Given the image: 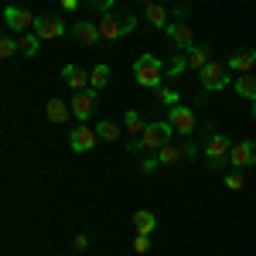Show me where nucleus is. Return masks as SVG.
Returning <instances> with one entry per match:
<instances>
[{
    "label": "nucleus",
    "mask_w": 256,
    "mask_h": 256,
    "mask_svg": "<svg viewBox=\"0 0 256 256\" xmlns=\"http://www.w3.org/2000/svg\"><path fill=\"white\" fill-rule=\"evenodd\" d=\"M44 116L52 120V123H68V116H72V106H68L65 99H48Z\"/></svg>",
    "instance_id": "dca6fc26"
},
{
    "label": "nucleus",
    "mask_w": 256,
    "mask_h": 256,
    "mask_svg": "<svg viewBox=\"0 0 256 256\" xmlns=\"http://www.w3.org/2000/svg\"><path fill=\"white\" fill-rule=\"evenodd\" d=\"M72 246H76V250H86V246H89V239H86V236H76V239H72Z\"/></svg>",
    "instance_id": "2f4dec72"
},
{
    "label": "nucleus",
    "mask_w": 256,
    "mask_h": 256,
    "mask_svg": "<svg viewBox=\"0 0 256 256\" xmlns=\"http://www.w3.org/2000/svg\"><path fill=\"white\" fill-rule=\"evenodd\" d=\"M86 4H89V7H92V10H99V14H110V10H113V4H116V0H86Z\"/></svg>",
    "instance_id": "cd10ccee"
},
{
    "label": "nucleus",
    "mask_w": 256,
    "mask_h": 256,
    "mask_svg": "<svg viewBox=\"0 0 256 256\" xmlns=\"http://www.w3.org/2000/svg\"><path fill=\"white\" fill-rule=\"evenodd\" d=\"M96 126H86V123H79L72 134H68V147L76 150V154H86V150H92L96 147Z\"/></svg>",
    "instance_id": "6e6552de"
},
{
    "label": "nucleus",
    "mask_w": 256,
    "mask_h": 256,
    "mask_svg": "<svg viewBox=\"0 0 256 256\" xmlns=\"http://www.w3.org/2000/svg\"><path fill=\"white\" fill-rule=\"evenodd\" d=\"M198 82H202V89L205 92H218V89H226L232 76H229V65H222V62H208L202 72H198Z\"/></svg>",
    "instance_id": "f03ea898"
},
{
    "label": "nucleus",
    "mask_w": 256,
    "mask_h": 256,
    "mask_svg": "<svg viewBox=\"0 0 256 256\" xmlns=\"http://www.w3.org/2000/svg\"><path fill=\"white\" fill-rule=\"evenodd\" d=\"M242 184H246L242 174H229V178H226V188H229V192H242Z\"/></svg>",
    "instance_id": "7c9ffc66"
},
{
    "label": "nucleus",
    "mask_w": 256,
    "mask_h": 256,
    "mask_svg": "<svg viewBox=\"0 0 256 256\" xmlns=\"http://www.w3.org/2000/svg\"><path fill=\"white\" fill-rule=\"evenodd\" d=\"M158 99H160V106H168V110H174L178 102H181V96H178L174 89H168V86H160V89H158Z\"/></svg>",
    "instance_id": "a878e982"
},
{
    "label": "nucleus",
    "mask_w": 256,
    "mask_h": 256,
    "mask_svg": "<svg viewBox=\"0 0 256 256\" xmlns=\"http://www.w3.org/2000/svg\"><path fill=\"white\" fill-rule=\"evenodd\" d=\"M79 7V0H62V10H76Z\"/></svg>",
    "instance_id": "473e14b6"
},
{
    "label": "nucleus",
    "mask_w": 256,
    "mask_h": 256,
    "mask_svg": "<svg viewBox=\"0 0 256 256\" xmlns=\"http://www.w3.org/2000/svg\"><path fill=\"white\" fill-rule=\"evenodd\" d=\"M96 134H99L102 140H116V137H120V126H116V123H110V120H102V123L96 126Z\"/></svg>",
    "instance_id": "bb28decb"
},
{
    "label": "nucleus",
    "mask_w": 256,
    "mask_h": 256,
    "mask_svg": "<svg viewBox=\"0 0 256 256\" xmlns=\"http://www.w3.org/2000/svg\"><path fill=\"white\" fill-rule=\"evenodd\" d=\"M229 154H232V140L226 137V134H212L208 147H205V158H208V164H212V171H218V168L229 160Z\"/></svg>",
    "instance_id": "20e7f679"
},
{
    "label": "nucleus",
    "mask_w": 256,
    "mask_h": 256,
    "mask_svg": "<svg viewBox=\"0 0 256 256\" xmlns=\"http://www.w3.org/2000/svg\"><path fill=\"white\" fill-rule=\"evenodd\" d=\"M134 76H137V82L144 89H160L164 79H168V68H164V62L158 55H140L134 62Z\"/></svg>",
    "instance_id": "f257e3e1"
},
{
    "label": "nucleus",
    "mask_w": 256,
    "mask_h": 256,
    "mask_svg": "<svg viewBox=\"0 0 256 256\" xmlns=\"http://www.w3.org/2000/svg\"><path fill=\"white\" fill-rule=\"evenodd\" d=\"M62 79H65V86H72V89L79 92L82 86L89 82V72H82L79 65H65V68H62Z\"/></svg>",
    "instance_id": "f3484780"
},
{
    "label": "nucleus",
    "mask_w": 256,
    "mask_h": 256,
    "mask_svg": "<svg viewBox=\"0 0 256 256\" xmlns=\"http://www.w3.org/2000/svg\"><path fill=\"white\" fill-rule=\"evenodd\" d=\"M229 164L232 168H253L256 164V140H239V144H232Z\"/></svg>",
    "instance_id": "9d476101"
},
{
    "label": "nucleus",
    "mask_w": 256,
    "mask_h": 256,
    "mask_svg": "<svg viewBox=\"0 0 256 256\" xmlns=\"http://www.w3.org/2000/svg\"><path fill=\"white\" fill-rule=\"evenodd\" d=\"M184 55H188V68H192V72H202V68H205V65H208V48H205V44H195V48H192V52H184Z\"/></svg>",
    "instance_id": "a211bd4d"
},
{
    "label": "nucleus",
    "mask_w": 256,
    "mask_h": 256,
    "mask_svg": "<svg viewBox=\"0 0 256 256\" xmlns=\"http://www.w3.org/2000/svg\"><path fill=\"white\" fill-rule=\"evenodd\" d=\"M229 65V72H239V76H246V72H253L256 65V48H239L232 58L226 62Z\"/></svg>",
    "instance_id": "4468645a"
},
{
    "label": "nucleus",
    "mask_w": 256,
    "mask_h": 256,
    "mask_svg": "<svg viewBox=\"0 0 256 256\" xmlns=\"http://www.w3.org/2000/svg\"><path fill=\"white\" fill-rule=\"evenodd\" d=\"M168 120H171V126H174V134H181V137H192L195 134V110H188V106H181L178 102L174 110H168Z\"/></svg>",
    "instance_id": "39448f33"
},
{
    "label": "nucleus",
    "mask_w": 256,
    "mask_h": 256,
    "mask_svg": "<svg viewBox=\"0 0 256 256\" xmlns=\"http://www.w3.org/2000/svg\"><path fill=\"white\" fill-rule=\"evenodd\" d=\"M171 134H174V126H171V120H154V123H147V130H144V150H160L164 144H171Z\"/></svg>",
    "instance_id": "7ed1b4c3"
},
{
    "label": "nucleus",
    "mask_w": 256,
    "mask_h": 256,
    "mask_svg": "<svg viewBox=\"0 0 256 256\" xmlns=\"http://www.w3.org/2000/svg\"><path fill=\"white\" fill-rule=\"evenodd\" d=\"M4 20H7L10 31H20V34H28V31L38 24V18H34L31 10H24V7H7V10H4Z\"/></svg>",
    "instance_id": "0eeeda50"
},
{
    "label": "nucleus",
    "mask_w": 256,
    "mask_h": 256,
    "mask_svg": "<svg viewBox=\"0 0 256 256\" xmlns=\"http://www.w3.org/2000/svg\"><path fill=\"white\" fill-rule=\"evenodd\" d=\"M34 34H38L41 41L62 38V34H65V20L52 18V14H44V18H38V24H34Z\"/></svg>",
    "instance_id": "f8f14e48"
},
{
    "label": "nucleus",
    "mask_w": 256,
    "mask_h": 256,
    "mask_svg": "<svg viewBox=\"0 0 256 256\" xmlns=\"http://www.w3.org/2000/svg\"><path fill=\"white\" fill-rule=\"evenodd\" d=\"M168 34H171V41H174L181 52H192V48H195V34H192V24H188V20L168 24Z\"/></svg>",
    "instance_id": "9b49d317"
},
{
    "label": "nucleus",
    "mask_w": 256,
    "mask_h": 256,
    "mask_svg": "<svg viewBox=\"0 0 256 256\" xmlns=\"http://www.w3.org/2000/svg\"><path fill=\"white\" fill-rule=\"evenodd\" d=\"M72 34H76V41H79L82 48H96L99 41V24H92V20H76V28H72Z\"/></svg>",
    "instance_id": "ddd939ff"
},
{
    "label": "nucleus",
    "mask_w": 256,
    "mask_h": 256,
    "mask_svg": "<svg viewBox=\"0 0 256 256\" xmlns=\"http://www.w3.org/2000/svg\"><path fill=\"white\" fill-rule=\"evenodd\" d=\"M253 120H256V99H253Z\"/></svg>",
    "instance_id": "72a5a7b5"
},
{
    "label": "nucleus",
    "mask_w": 256,
    "mask_h": 256,
    "mask_svg": "<svg viewBox=\"0 0 256 256\" xmlns=\"http://www.w3.org/2000/svg\"><path fill=\"white\" fill-rule=\"evenodd\" d=\"M160 4H164V0H160Z\"/></svg>",
    "instance_id": "f704fd0d"
},
{
    "label": "nucleus",
    "mask_w": 256,
    "mask_h": 256,
    "mask_svg": "<svg viewBox=\"0 0 256 256\" xmlns=\"http://www.w3.org/2000/svg\"><path fill=\"white\" fill-rule=\"evenodd\" d=\"M130 226H134V232H144V236H150V232L158 229V216H154V212H147V208H140V212H130Z\"/></svg>",
    "instance_id": "2eb2a0df"
},
{
    "label": "nucleus",
    "mask_w": 256,
    "mask_h": 256,
    "mask_svg": "<svg viewBox=\"0 0 256 256\" xmlns=\"http://www.w3.org/2000/svg\"><path fill=\"white\" fill-rule=\"evenodd\" d=\"M99 24V38L102 41H120L123 34H126V20H123V14H102V20H96Z\"/></svg>",
    "instance_id": "423d86ee"
},
{
    "label": "nucleus",
    "mask_w": 256,
    "mask_h": 256,
    "mask_svg": "<svg viewBox=\"0 0 256 256\" xmlns=\"http://www.w3.org/2000/svg\"><path fill=\"white\" fill-rule=\"evenodd\" d=\"M14 52H18V41H14V38H4V41H0V55H4V58H10Z\"/></svg>",
    "instance_id": "c756f323"
},
{
    "label": "nucleus",
    "mask_w": 256,
    "mask_h": 256,
    "mask_svg": "<svg viewBox=\"0 0 256 256\" xmlns=\"http://www.w3.org/2000/svg\"><path fill=\"white\" fill-rule=\"evenodd\" d=\"M18 48H20V55L34 58V55H38V48H41V38L34 34V31H28V34H20V38H18Z\"/></svg>",
    "instance_id": "6ab92c4d"
},
{
    "label": "nucleus",
    "mask_w": 256,
    "mask_h": 256,
    "mask_svg": "<svg viewBox=\"0 0 256 256\" xmlns=\"http://www.w3.org/2000/svg\"><path fill=\"white\" fill-rule=\"evenodd\" d=\"M106 82H110V65H106V62H99L96 68L89 72V89H96V92H99Z\"/></svg>",
    "instance_id": "4be33fe9"
},
{
    "label": "nucleus",
    "mask_w": 256,
    "mask_h": 256,
    "mask_svg": "<svg viewBox=\"0 0 256 256\" xmlns=\"http://www.w3.org/2000/svg\"><path fill=\"white\" fill-rule=\"evenodd\" d=\"M147 250H150V236L137 232V239H134V253H147Z\"/></svg>",
    "instance_id": "c85d7f7f"
},
{
    "label": "nucleus",
    "mask_w": 256,
    "mask_h": 256,
    "mask_svg": "<svg viewBox=\"0 0 256 256\" xmlns=\"http://www.w3.org/2000/svg\"><path fill=\"white\" fill-rule=\"evenodd\" d=\"M147 20H150L154 28H168V24H171V18H168V10H164L160 0H154V4L147 7Z\"/></svg>",
    "instance_id": "412c9836"
},
{
    "label": "nucleus",
    "mask_w": 256,
    "mask_h": 256,
    "mask_svg": "<svg viewBox=\"0 0 256 256\" xmlns=\"http://www.w3.org/2000/svg\"><path fill=\"white\" fill-rule=\"evenodd\" d=\"M184 68H188V55L181 52V55H174L171 65H168V79H181V76H184Z\"/></svg>",
    "instance_id": "b1692460"
},
{
    "label": "nucleus",
    "mask_w": 256,
    "mask_h": 256,
    "mask_svg": "<svg viewBox=\"0 0 256 256\" xmlns=\"http://www.w3.org/2000/svg\"><path fill=\"white\" fill-rule=\"evenodd\" d=\"M68 106H72L76 120H79V123H86V120L92 116V110H96V89H79V92H76V99H72Z\"/></svg>",
    "instance_id": "1a4fd4ad"
},
{
    "label": "nucleus",
    "mask_w": 256,
    "mask_h": 256,
    "mask_svg": "<svg viewBox=\"0 0 256 256\" xmlns=\"http://www.w3.org/2000/svg\"><path fill=\"white\" fill-rule=\"evenodd\" d=\"M178 158H181V147H174V144H164V147L158 150V160H160V164H174Z\"/></svg>",
    "instance_id": "393cba45"
},
{
    "label": "nucleus",
    "mask_w": 256,
    "mask_h": 256,
    "mask_svg": "<svg viewBox=\"0 0 256 256\" xmlns=\"http://www.w3.org/2000/svg\"><path fill=\"white\" fill-rule=\"evenodd\" d=\"M236 92L242 99H250V102L256 99V76H253V72H246V76H239V79H236Z\"/></svg>",
    "instance_id": "aec40b11"
},
{
    "label": "nucleus",
    "mask_w": 256,
    "mask_h": 256,
    "mask_svg": "<svg viewBox=\"0 0 256 256\" xmlns=\"http://www.w3.org/2000/svg\"><path fill=\"white\" fill-rule=\"evenodd\" d=\"M144 130H147L144 116H140L137 110H126V134H130V137H144Z\"/></svg>",
    "instance_id": "5701e85b"
}]
</instances>
